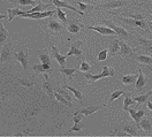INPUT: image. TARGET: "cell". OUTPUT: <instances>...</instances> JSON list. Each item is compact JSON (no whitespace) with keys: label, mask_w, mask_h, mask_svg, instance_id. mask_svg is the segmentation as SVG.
Returning <instances> with one entry per match:
<instances>
[{"label":"cell","mask_w":152,"mask_h":137,"mask_svg":"<svg viewBox=\"0 0 152 137\" xmlns=\"http://www.w3.org/2000/svg\"><path fill=\"white\" fill-rule=\"evenodd\" d=\"M48 7H50V5L48 4H44V2H42V1H39V4H37L34 8H31V9L29 10H26L27 13H36V12H44L45 9H48Z\"/></svg>","instance_id":"obj_26"},{"label":"cell","mask_w":152,"mask_h":137,"mask_svg":"<svg viewBox=\"0 0 152 137\" xmlns=\"http://www.w3.org/2000/svg\"><path fill=\"white\" fill-rule=\"evenodd\" d=\"M12 54H13V44L12 42H8L2 46L0 51V63L8 62L12 59Z\"/></svg>","instance_id":"obj_6"},{"label":"cell","mask_w":152,"mask_h":137,"mask_svg":"<svg viewBox=\"0 0 152 137\" xmlns=\"http://www.w3.org/2000/svg\"><path fill=\"white\" fill-rule=\"evenodd\" d=\"M145 8H146V12L149 13V14H151L152 15V5H143Z\"/></svg>","instance_id":"obj_46"},{"label":"cell","mask_w":152,"mask_h":137,"mask_svg":"<svg viewBox=\"0 0 152 137\" xmlns=\"http://www.w3.org/2000/svg\"><path fill=\"white\" fill-rule=\"evenodd\" d=\"M58 92L62 96V97L66 99L67 101L69 103V105L72 106V97H70V95H69V92H67V89H65V88H59L57 90Z\"/></svg>","instance_id":"obj_35"},{"label":"cell","mask_w":152,"mask_h":137,"mask_svg":"<svg viewBox=\"0 0 152 137\" xmlns=\"http://www.w3.org/2000/svg\"><path fill=\"white\" fill-rule=\"evenodd\" d=\"M150 96H152V90L151 91H148V92L144 93V95H141V96L135 97L134 98V100H135V103H137L138 105H140V104H144V103H146V100L149 99Z\"/></svg>","instance_id":"obj_29"},{"label":"cell","mask_w":152,"mask_h":137,"mask_svg":"<svg viewBox=\"0 0 152 137\" xmlns=\"http://www.w3.org/2000/svg\"><path fill=\"white\" fill-rule=\"evenodd\" d=\"M86 29H90V30H95L97 32L102 34V35H105V36H116L115 31L108 27H104V26H86Z\"/></svg>","instance_id":"obj_10"},{"label":"cell","mask_w":152,"mask_h":137,"mask_svg":"<svg viewBox=\"0 0 152 137\" xmlns=\"http://www.w3.org/2000/svg\"><path fill=\"white\" fill-rule=\"evenodd\" d=\"M67 30H68L70 34H77V32H80V30H81V26H80L78 23H76L75 21H70V22L68 23Z\"/></svg>","instance_id":"obj_30"},{"label":"cell","mask_w":152,"mask_h":137,"mask_svg":"<svg viewBox=\"0 0 152 137\" xmlns=\"http://www.w3.org/2000/svg\"><path fill=\"white\" fill-rule=\"evenodd\" d=\"M108 57V50H103V51H100L99 52V54H98V61H104L106 60Z\"/></svg>","instance_id":"obj_42"},{"label":"cell","mask_w":152,"mask_h":137,"mask_svg":"<svg viewBox=\"0 0 152 137\" xmlns=\"http://www.w3.org/2000/svg\"><path fill=\"white\" fill-rule=\"evenodd\" d=\"M48 31H51L53 34H58V32H61L64 30V26L61 23H59L58 21H56V20L51 19L48 23Z\"/></svg>","instance_id":"obj_18"},{"label":"cell","mask_w":152,"mask_h":137,"mask_svg":"<svg viewBox=\"0 0 152 137\" xmlns=\"http://www.w3.org/2000/svg\"><path fill=\"white\" fill-rule=\"evenodd\" d=\"M51 57L57 60L58 62H59V65H60V67H61V68L66 67L67 55H62V54H61V53L58 51L57 46H52V50H51Z\"/></svg>","instance_id":"obj_12"},{"label":"cell","mask_w":152,"mask_h":137,"mask_svg":"<svg viewBox=\"0 0 152 137\" xmlns=\"http://www.w3.org/2000/svg\"><path fill=\"white\" fill-rule=\"evenodd\" d=\"M75 125H74V127L70 128L67 133H70V131H80L82 128H83V126H84V123L82 122V121H78V122H74Z\"/></svg>","instance_id":"obj_39"},{"label":"cell","mask_w":152,"mask_h":137,"mask_svg":"<svg viewBox=\"0 0 152 137\" xmlns=\"http://www.w3.org/2000/svg\"><path fill=\"white\" fill-rule=\"evenodd\" d=\"M146 85V78L144 76V73L141 68H138V76H137V79L135 82V89L137 91H142L143 89L145 88Z\"/></svg>","instance_id":"obj_16"},{"label":"cell","mask_w":152,"mask_h":137,"mask_svg":"<svg viewBox=\"0 0 152 137\" xmlns=\"http://www.w3.org/2000/svg\"><path fill=\"white\" fill-rule=\"evenodd\" d=\"M53 14H57V10H48V12H36V13H27L26 10H22L20 16L32 20H42L45 17H51Z\"/></svg>","instance_id":"obj_5"},{"label":"cell","mask_w":152,"mask_h":137,"mask_svg":"<svg viewBox=\"0 0 152 137\" xmlns=\"http://www.w3.org/2000/svg\"><path fill=\"white\" fill-rule=\"evenodd\" d=\"M64 88L67 89V90H69L70 92H73V95L75 96L76 99H77V100H80V101H82V99H83V95H82V92H81L80 90L73 88V87H70V85H68V84H64Z\"/></svg>","instance_id":"obj_27"},{"label":"cell","mask_w":152,"mask_h":137,"mask_svg":"<svg viewBox=\"0 0 152 137\" xmlns=\"http://www.w3.org/2000/svg\"><path fill=\"white\" fill-rule=\"evenodd\" d=\"M43 90L46 92V95H48V97H51V98L54 97V90L51 87V84L48 83V81H45V82L43 83Z\"/></svg>","instance_id":"obj_32"},{"label":"cell","mask_w":152,"mask_h":137,"mask_svg":"<svg viewBox=\"0 0 152 137\" xmlns=\"http://www.w3.org/2000/svg\"><path fill=\"white\" fill-rule=\"evenodd\" d=\"M35 0H19L18 4L20 6H31V5H35Z\"/></svg>","instance_id":"obj_45"},{"label":"cell","mask_w":152,"mask_h":137,"mask_svg":"<svg viewBox=\"0 0 152 137\" xmlns=\"http://www.w3.org/2000/svg\"><path fill=\"white\" fill-rule=\"evenodd\" d=\"M134 55H135L136 61H138L141 65H143L144 67H146V68L152 73V58L151 57L145 55V54H135V53H134Z\"/></svg>","instance_id":"obj_13"},{"label":"cell","mask_w":152,"mask_h":137,"mask_svg":"<svg viewBox=\"0 0 152 137\" xmlns=\"http://www.w3.org/2000/svg\"><path fill=\"white\" fill-rule=\"evenodd\" d=\"M18 79H19L20 84L23 85V87H26V88H32L34 84H35L32 79H26V78H21V77H18Z\"/></svg>","instance_id":"obj_37"},{"label":"cell","mask_w":152,"mask_h":137,"mask_svg":"<svg viewBox=\"0 0 152 137\" xmlns=\"http://www.w3.org/2000/svg\"><path fill=\"white\" fill-rule=\"evenodd\" d=\"M121 130L126 131L128 135H132V136H140V133H138V127L137 126H134L130 123H124L121 126Z\"/></svg>","instance_id":"obj_20"},{"label":"cell","mask_w":152,"mask_h":137,"mask_svg":"<svg viewBox=\"0 0 152 137\" xmlns=\"http://www.w3.org/2000/svg\"><path fill=\"white\" fill-rule=\"evenodd\" d=\"M104 23L106 24V27L113 29L115 31V34H116V36L121 39V40L126 42V40H130V39L133 38V35L129 31H127L124 28L120 27V26H116L112 20H104Z\"/></svg>","instance_id":"obj_3"},{"label":"cell","mask_w":152,"mask_h":137,"mask_svg":"<svg viewBox=\"0 0 152 137\" xmlns=\"http://www.w3.org/2000/svg\"><path fill=\"white\" fill-rule=\"evenodd\" d=\"M140 128H142L145 131L146 135H151L152 134V121L149 117H142L141 122H140Z\"/></svg>","instance_id":"obj_19"},{"label":"cell","mask_w":152,"mask_h":137,"mask_svg":"<svg viewBox=\"0 0 152 137\" xmlns=\"http://www.w3.org/2000/svg\"><path fill=\"white\" fill-rule=\"evenodd\" d=\"M32 69L36 74H43L44 77H45V81L48 79V75L52 74L53 69L51 66H48V65H44V63H36V65H32Z\"/></svg>","instance_id":"obj_7"},{"label":"cell","mask_w":152,"mask_h":137,"mask_svg":"<svg viewBox=\"0 0 152 137\" xmlns=\"http://www.w3.org/2000/svg\"><path fill=\"white\" fill-rule=\"evenodd\" d=\"M21 13H22V10L20 9V8H18V7H15V8H8L7 9V20H8V22H12L13 20L15 19V16H20Z\"/></svg>","instance_id":"obj_24"},{"label":"cell","mask_w":152,"mask_h":137,"mask_svg":"<svg viewBox=\"0 0 152 137\" xmlns=\"http://www.w3.org/2000/svg\"><path fill=\"white\" fill-rule=\"evenodd\" d=\"M114 75H115V70H114V68H110L108 66H105L104 69H103V71H102L100 74L94 75V74L86 73V78L88 79V82H89V83H94V82L98 81V79H100V78L108 77V76L113 77Z\"/></svg>","instance_id":"obj_4"},{"label":"cell","mask_w":152,"mask_h":137,"mask_svg":"<svg viewBox=\"0 0 152 137\" xmlns=\"http://www.w3.org/2000/svg\"><path fill=\"white\" fill-rule=\"evenodd\" d=\"M38 58H39L42 63L48 65V66H52V60H51V57L48 55V53H42V54L38 55Z\"/></svg>","instance_id":"obj_33"},{"label":"cell","mask_w":152,"mask_h":137,"mask_svg":"<svg viewBox=\"0 0 152 137\" xmlns=\"http://www.w3.org/2000/svg\"><path fill=\"white\" fill-rule=\"evenodd\" d=\"M124 95V90H115L112 92V95H111V97L108 99V104H111V103H113L114 100H116L118 98L120 97V96H122Z\"/></svg>","instance_id":"obj_36"},{"label":"cell","mask_w":152,"mask_h":137,"mask_svg":"<svg viewBox=\"0 0 152 137\" xmlns=\"http://www.w3.org/2000/svg\"><path fill=\"white\" fill-rule=\"evenodd\" d=\"M134 5H137V2L132 0H110L107 2L94 6V9H118V8L134 6Z\"/></svg>","instance_id":"obj_1"},{"label":"cell","mask_w":152,"mask_h":137,"mask_svg":"<svg viewBox=\"0 0 152 137\" xmlns=\"http://www.w3.org/2000/svg\"><path fill=\"white\" fill-rule=\"evenodd\" d=\"M106 105L105 104H99V105H94V106H88V107H83L81 109H77L75 113H78V114H82V115H86V117H90L94 113L100 111L102 108H104Z\"/></svg>","instance_id":"obj_8"},{"label":"cell","mask_w":152,"mask_h":137,"mask_svg":"<svg viewBox=\"0 0 152 137\" xmlns=\"http://www.w3.org/2000/svg\"><path fill=\"white\" fill-rule=\"evenodd\" d=\"M130 114V117H133V120L135 121L136 126L140 128V122H141V119L145 115V111L144 109H134V108H128L127 109Z\"/></svg>","instance_id":"obj_14"},{"label":"cell","mask_w":152,"mask_h":137,"mask_svg":"<svg viewBox=\"0 0 152 137\" xmlns=\"http://www.w3.org/2000/svg\"><path fill=\"white\" fill-rule=\"evenodd\" d=\"M10 1H13V0H10Z\"/></svg>","instance_id":"obj_50"},{"label":"cell","mask_w":152,"mask_h":137,"mask_svg":"<svg viewBox=\"0 0 152 137\" xmlns=\"http://www.w3.org/2000/svg\"><path fill=\"white\" fill-rule=\"evenodd\" d=\"M59 71H60L61 74H64L67 78H70L75 75L76 68H66V67L61 68V67H60V68H59Z\"/></svg>","instance_id":"obj_31"},{"label":"cell","mask_w":152,"mask_h":137,"mask_svg":"<svg viewBox=\"0 0 152 137\" xmlns=\"http://www.w3.org/2000/svg\"><path fill=\"white\" fill-rule=\"evenodd\" d=\"M132 39H133L137 45H140V46H142V47H149V46H151L152 47V40L151 39L145 38L144 36L136 35V36H133V38Z\"/></svg>","instance_id":"obj_17"},{"label":"cell","mask_w":152,"mask_h":137,"mask_svg":"<svg viewBox=\"0 0 152 137\" xmlns=\"http://www.w3.org/2000/svg\"><path fill=\"white\" fill-rule=\"evenodd\" d=\"M110 135L111 136H128V134L126 131H124V130H121V129H115Z\"/></svg>","instance_id":"obj_44"},{"label":"cell","mask_w":152,"mask_h":137,"mask_svg":"<svg viewBox=\"0 0 152 137\" xmlns=\"http://www.w3.org/2000/svg\"><path fill=\"white\" fill-rule=\"evenodd\" d=\"M127 17L134 20H146V14L144 13H127Z\"/></svg>","instance_id":"obj_34"},{"label":"cell","mask_w":152,"mask_h":137,"mask_svg":"<svg viewBox=\"0 0 152 137\" xmlns=\"http://www.w3.org/2000/svg\"><path fill=\"white\" fill-rule=\"evenodd\" d=\"M148 26H149V29H150V31H152V21H151V22H148Z\"/></svg>","instance_id":"obj_48"},{"label":"cell","mask_w":152,"mask_h":137,"mask_svg":"<svg viewBox=\"0 0 152 137\" xmlns=\"http://www.w3.org/2000/svg\"><path fill=\"white\" fill-rule=\"evenodd\" d=\"M137 76H138V74H136V75H124V77H122V84L124 85H130V84H134L135 82H136V79H137Z\"/></svg>","instance_id":"obj_28"},{"label":"cell","mask_w":152,"mask_h":137,"mask_svg":"<svg viewBox=\"0 0 152 137\" xmlns=\"http://www.w3.org/2000/svg\"><path fill=\"white\" fill-rule=\"evenodd\" d=\"M146 105H148V107H149V109H150V111H152V103L150 101V100H149V99L146 100Z\"/></svg>","instance_id":"obj_47"},{"label":"cell","mask_w":152,"mask_h":137,"mask_svg":"<svg viewBox=\"0 0 152 137\" xmlns=\"http://www.w3.org/2000/svg\"><path fill=\"white\" fill-rule=\"evenodd\" d=\"M133 104H135V100L132 97L130 92H124V111H127Z\"/></svg>","instance_id":"obj_25"},{"label":"cell","mask_w":152,"mask_h":137,"mask_svg":"<svg viewBox=\"0 0 152 137\" xmlns=\"http://www.w3.org/2000/svg\"><path fill=\"white\" fill-rule=\"evenodd\" d=\"M29 58H30V55L26 51H21V52H18V53H14V59L18 60L24 69H28Z\"/></svg>","instance_id":"obj_11"},{"label":"cell","mask_w":152,"mask_h":137,"mask_svg":"<svg viewBox=\"0 0 152 137\" xmlns=\"http://www.w3.org/2000/svg\"><path fill=\"white\" fill-rule=\"evenodd\" d=\"M78 45H80L78 43H77V44H72L69 52L66 54L67 58H68V57H81V55L83 54L82 50H81V47H80Z\"/></svg>","instance_id":"obj_21"},{"label":"cell","mask_w":152,"mask_h":137,"mask_svg":"<svg viewBox=\"0 0 152 137\" xmlns=\"http://www.w3.org/2000/svg\"><path fill=\"white\" fill-rule=\"evenodd\" d=\"M57 15H58V19L60 20L64 24H67V16H66V14L61 10V8H58L57 9Z\"/></svg>","instance_id":"obj_38"},{"label":"cell","mask_w":152,"mask_h":137,"mask_svg":"<svg viewBox=\"0 0 152 137\" xmlns=\"http://www.w3.org/2000/svg\"><path fill=\"white\" fill-rule=\"evenodd\" d=\"M91 68V66H90V63L86 61V60H83L82 62H81V67H80V70L81 71H83V73H88L89 70Z\"/></svg>","instance_id":"obj_40"},{"label":"cell","mask_w":152,"mask_h":137,"mask_svg":"<svg viewBox=\"0 0 152 137\" xmlns=\"http://www.w3.org/2000/svg\"><path fill=\"white\" fill-rule=\"evenodd\" d=\"M7 37H8V31L6 30L5 26H4V23L0 22V46H1V47L6 44Z\"/></svg>","instance_id":"obj_22"},{"label":"cell","mask_w":152,"mask_h":137,"mask_svg":"<svg viewBox=\"0 0 152 137\" xmlns=\"http://www.w3.org/2000/svg\"><path fill=\"white\" fill-rule=\"evenodd\" d=\"M120 51V40L119 39H113L110 46V54L111 57H115Z\"/></svg>","instance_id":"obj_23"},{"label":"cell","mask_w":152,"mask_h":137,"mask_svg":"<svg viewBox=\"0 0 152 137\" xmlns=\"http://www.w3.org/2000/svg\"><path fill=\"white\" fill-rule=\"evenodd\" d=\"M54 98L57 99L58 101H60V103H62V104H66V105H68V106H70V105H69V103H68L66 99L62 97L58 91H54Z\"/></svg>","instance_id":"obj_43"},{"label":"cell","mask_w":152,"mask_h":137,"mask_svg":"<svg viewBox=\"0 0 152 137\" xmlns=\"http://www.w3.org/2000/svg\"><path fill=\"white\" fill-rule=\"evenodd\" d=\"M52 4H53V5H56L58 8H67V9H70V10H73V12H76V13H77V14H80L81 16H83V15H84V13H83L82 10L76 9L75 7H73L72 5H69L68 2L64 1V0H52Z\"/></svg>","instance_id":"obj_15"},{"label":"cell","mask_w":152,"mask_h":137,"mask_svg":"<svg viewBox=\"0 0 152 137\" xmlns=\"http://www.w3.org/2000/svg\"><path fill=\"white\" fill-rule=\"evenodd\" d=\"M115 17L118 19L119 22H121V23H124V24L130 26V27L141 28L145 32H150V29H149V26H148L146 20H134V19H130V17H124L122 15H116Z\"/></svg>","instance_id":"obj_2"},{"label":"cell","mask_w":152,"mask_h":137,"mask_svg":"<svg viewBox=\"0 0 152 137\" xmlns=\"http://www.w3.org/2000/svg\"><path fill=\"white\" fill-rule=\"evenodd\" d=\"M77 5H78V9L82 10V12L88 10V9H94V6H90V5H88V4H83V2H81V1H77Z\"/></svg>","instance_id":"obj_41"},{"label":"cell","mask_w":152,"mask_h":137,"mask_svg":"<svg viewBox=\"0 0 152 137\" xmlns=\"http://www.w3.org/2000/svg\"><path fill=\"white\" fill-rule=\"evenodd\" d=\"M121 58H128V57H130V55H133L134 54V50L133 47L129 45V44H127L124 40H120V51H119V53H118Z\"/></svg>","instance_id":"obj_9"},{"label":"cell","mask_w":152,"mask_h":137,"mask_svg":"<svg viewBox=\"0 0 152 137\" xmlns=\"http://www.w3.org/2000/svg\"><path fill=\"white\" fill-rule=\"evenodd\" d=\"M4 19H7V16H6V15H4V14H0V21H1V20H4Z\"/></svg>","instance_id":"obj_49"}]
</instances>
